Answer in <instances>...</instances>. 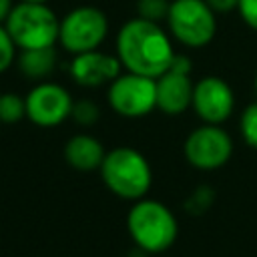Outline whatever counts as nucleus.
I'll list each match as a JSON object with an SVG mask.
<instances>
[{
    "label": "nucleus",
    "instance_id": "10",
    "mask_svg": "<svg viewBox=\"0 0 257 257\" xmlns=\"http://www.w3.org/2000/svg\"><path fill=\"white\" fill-rule=\"evenodd\" d=\"M191 108L207 124H223L235 108V94L227 80L219 76H203L193 86Z\"/></svg>",
    "mask_w": 257,
    "mask_h": 257
},
{
    "label": "nucleus",
    "instance_id": "1",
    "mask_svg": "<svg viewBox=\"0 0 257 257\" xmlns=\"http://www.w3.org/2000/svg\"><path fill=\"white\" fill-rule=\"evenodd\" d=\"M114 48L124 70L151 78L167 72L175 56L171 34L159 22L139 16L120 26Z\"/></svg>",
    "mask_w": 257,
    "mask_h": 257
},
{
    "label": "nucleus",
    "instance_id": "4",
    "mask_svg": "<svg viewBox=\"0 0 257 257\" xmlns=\"http://www.w3.org/2000/svg\"><path fill=\"white\" fill-rule=\"evenodd\" d=\"M4 26L18 50L48 48L58 42L60 18L44 2H18Z\"/></svg>",
    "mask_w": 257,
    "mask_h": 257
},
{
    "label": "nucleus",
    "instance_id": "15",
    "mask_svg": "<svg viewBox=\"0 0 257 257\" xmlns=\"http://www.w3.org/2000/svg\"><path fill=\"white\" fill-rule=\"evenodd\" d=\"M26 116V98L16 92L0 94V122L16 124Z\"/></svg>",
    "mask_w": 257,
    "mask_h": 257
},
{
    "label": "nucleus",
    "instance_id": "7",
    "mask_svg": "<svg viewBox=\"0 0 257 257\" xmlns=\"http://www.w3.org/2000/svg\"><path fill=\"white\" fill-rule=\"evenodd\" d=\"M108 106L124 116V118H139L149 114L157 108V84L155 78L135 74V72H120L106 88Z\"/></svg>",
    "mask_w": 257,
    "mask_h": 257
},
{
    "label": "nucleus",
    "instance_id": "6",
    "mask_svg": "<svg viewBox=\"0 0 257 257\" xmlns=\"http://www.w3.org/2000/svg\"><path fill=\"white\" fill-rule=\"evenodd\" d=\"M108 34V18L106 14L90 4L76 6L60 18L58 42L60 46L74 54L98 50Z\"/></svg>",
    "mask_w": 257,
    "mask_h": 257
},
{
    "label": "nucleus",
    "instance_id": "23",
    "mask_svg": "<svg viewBox=\"0 0 257 257\" xmlns=\"http://www.w3.org/2000/svg\"><path fill=\"white\" fill-rule=\"evenodd\" d=\"M209 4V8L219 16V14H229L233 10H237L239 0H205Z\"/></svg>",
    "mask_w": 257,
    "mask_h": 257
},
{
    "label": "nucleus",
    "instance_id": "27",
    "mask_svg": "<svg viewBox=\"0 0 257 257\" xmlns=\"http://www.w3.org/2000/svg\"><path fill=\"white\" fill-rule=\"evenodd\" d=\"M0 94H2V92H0Z\"/></svg>",
    "mask_w": 257,
    "mask_h": 257
},
{
    "label": "nucleus",
    "instance_id": "8",
    "mask_svg": "<svg viewBox=\"0 0 257 257\" xmlns=\"http://www.w3.org/2000/svg\"><path fill=\"white\" fill-rule=\"evenodd\" d=\"M185 159L199 171H215L227 165L233 155V141L221 124H207L193 128L183 145Z\"/></svg>",
    "mask_w": 257,
    "mask_h": 257
},
{
    "label": "nucleus",
    "instance_id": "13",
    "mask_svg": "<svg viewBox=\"0 0 257 257\" xmlns=\"http://www.w3.org/2000/svg\"><path fill=\"white\" fill-rule=\"evenodd\" d=\"M104 147L98 139L86 133H78L70 137L64 145V161L70 169L78 173H92L98 171L104 161Z\"/></svg>",
    "mask_w": 257,
    "mask_h": 257
},
{
    "label": "nucleus",
    "instance_id": "18",
    "mask_svg": "<svg viewBox=\"0 0 257 257\" xmlns=\"http://www.w3.org/2000/svg\"><path fill=\"white\" fill-rule=\"evenodd\" d=\"M169 6V0H137V16L161 24L163 20H167Z\"/></svg>",
    "mask_w": 257,
    "mask_h": 257
},
{
    "label": "nucleus",
    "instance_id": "21",
    "mask_svg": "<svg viewBox=\"0 0 257 257\" xmlns=\"http://www.w3.org/2000/svg\"><path fill=\"white\" fill-rule=\"evenodd\" d=\"M237 12L241 16V20L257 32V0H239L237 4Z\"/></svg>",
    "mask_w": 257,
    "mask_h": 257
},
{
    "label": "nucleus",
    "instance_id": "11",
    "mask_svg": "<svg viewBox=\"0 0 257 257\" xmlns=\"http://www.w3.org/2000/svg\"><path fill=\"white\" fill-rule=\"evenodd\" d=\"M120 60L116 54L90 50L82 54H74L68 66L70 78L82 88H100L108 86L120 74Z\"/></svg>",
    "mask_w": 257,
    "mask_h": 257
},
{
    "label": "nucleus",
    "instance_id": "19",
    "mask_svg": "<svg viewBox=\"0 0 257 257\" xmlns=\"http://www.w3.org/2000/svg\"><path fill=\"white\" fill-rule=\"evenodd\" d=\"M16 56H18V46L14 44L6 26L0 24V74L6 72L16 62Z\"/></svg>",
    "mask_w": 257,
    "mask_h": 257
},
{
    "label": "nucleus",
    "instance_id": "24",
    "mask_svg": "<svg viewBox=\"0 0 257 257\" xmlns=\"http://www.w3.org/2000/svg\"><path fill=\"white\" fill-rule=\"evenodd\" d=\"M14 8V0H0V24H4Z\"/></svg>",
    "mask_w": 257,
    "mask_h": 257
},
{
    "label": "nucleus",
    "instance_id": "12",
    "mask_svg": "<svg viewBox=\"0 0 257 257\" xmlns=\"http://www.w3.org/2000/svg\"><path fill=\"white\" fill-rule=\"evenodd\" d=\"M157 84V108L165 114H181L191 108L193 102V86L189 74H181L175 70L163 72L155 78Z\"/></svg>",
    "mask_w": 257,
    "mask_h": 257
},
{
    "label": "nucleus",
    "instance_id": "22",
    "mask_svg": "<svg viewBox=\"0 0 257 257\" xmlns=\"http://www.w3.org/2000/svg\"><path fill=\"white\" fill-rule=\"evenodd\" d=\"M169 70H175V72H181V74H191V70H193V60H191L189 56H185V54H177V52H175Z\"/></svg>",
    "mask_w": 257,
    "mask_h": 257
},
{
    "label": "nucleus",
    "instance_id": "25",
    "mask_svg": "<svg viewBox=\"0 0 257 257\" xmlns=\"http://www.w3.org/2000/svg\"><path fill=\"white\" fill-rule=\"evenodd\" d=\"M18 2H44V4H48V0H18Z\"/></svg>",
    "mask_w": 257,
    "mask_h": 257
},
{
    "label": "nucleus",
    "instance_id": "2",
    "mask_svg": "<svg viewBox=\"0 0 257 257\" xmlns=\"http://www.w3.org/2000/svg\"><path fill=\"white\" fill-rule=\"evenodd\" d=\"M126 231L143 253H163L173 247L179 235L175 213L157 199H139L126 215Z\"/></svg>",
    "mask_w": 257,
    "mask_h": 257
},
{
    "label": "nucleus",
    "instance_id": "26",
    "mask_svg": "<svg viewBox=\"0 0 257 257\" xmlns=\"http://www.w3.org/2000/svg\"><path fill=\"white\" fill-rule=\"evenodd\" d=\"M255 94H257V72H255Z\"/></svg>",
    "mask_w": 257,
    "mask_h": 257
},
{
    "label": "nucleus",
    "instance_id": "9",
    "mask_svg": "<svg viewBox=\"0 0 257 257\" xmlns=\"http://www.w3.org/2000/svg\"><path fill=\"white\" fill-rule=\"evenodd\" d=\"M26 98V118L40 126V128H52L62 124L66 118H70L72 112V96L70 92L58 84V82H36Z\"/></svg>",
    "mask_w": 257,
    "mask_h": 257
},
{
    "label": "nucleus",
    "instance_id": "5",
    "mask_svg": "<svg viewBox=\"0 0 257 257\" xmlns=\"http://www.w3.org/2000/svg\"><path fill=\"white\" fill-rule=\"evenodd\" d=\"M165 22L171 38L187 48H203L217 34V14L205 0H173Z\"/></svg>",
    "mask_w": 257,
    "mask_h": 257
},
{
    "label": "nucleus",
    "instance_id": "20",
    "mask_svg": "<svg viewBox=\"0 0 257 257\" xmlns=\"http://www.w3.org/2000/svg\"><path fill=\"white\" fill-rule=\"evenodd\" d=\"M211 201H213V191L207 189V187H199V189L187 199L185 209H187L189 213H193V215H199V213H203V211L211 205Z\"/></svg>",
    "mask_w": 257,
    "mask_h": 257
},
{
    "label": "nucleus",
    "instance_id": "17",
    "mask_svg": "<svg viewBox=\"0 0 257 257\" xmlns=\"http://www.w3.org/2000/svg\"><path fill=\"white\" fill-rule=\"evenodd\" d=\"M100 116V108L94 100L90 98H78L74 100L72 104V112H70V118L80 124V126H92Z\"/></svg>",
    "mask_w": 257,
    "mask_h": 257
},
{
    "label": "nucleus",
    "instance_id": "14",
    "mask_svg": "<svg viewBox=\"0 0 257 257\" xmlns=\"http://www.w3.org/2000/svg\"><path fill=\"white\" fill-rule=\"evenodd\" d=\"M14 64L24 78L34 80V82H44L54 72V68L58 64V54H56L54 46L18 50Z\"/></svg>",
    "mask_w": 257,
    "mask_h": 257
},
{
    "label": "nucleus",
    "instance_id": "16",
    "mask_svg": "<svg viewBox=\"0 0 257 257\" xmlns=\"http://www.w3.org/2000/svg\"><path fill=\"white\" fill-rule=\"evenodd\" d=\"M239 133L243 143L257 151V100L243 108L239 118Z\"/></svg>",
    "mask_w": 257,
    "mask_h": 257
},
{
    "label": "nucleus",
    "instance_id": "3",
    "mask_svg": "<svg viewBox=\"0 0 257 257\" xmlns=\"http://www.w3.org/2000/svg\"><path fill=\"white\" fill-rule=\"evenodd\" d=\"M98 173L106 189L126 201L147 197L153 183V171L147 157L133 147H114L106 151Z\"/></svg>",
    "mask_w": 257,
    "mask_h": 257
}]
</instances>
